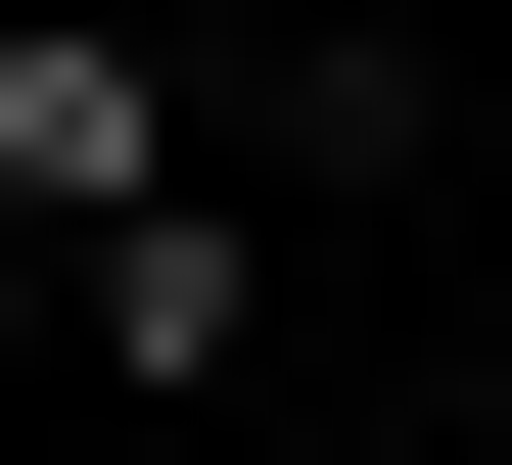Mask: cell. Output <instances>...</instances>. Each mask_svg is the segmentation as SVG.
<instances>
[{
  "mask_svg": "<svg viewBox=\"0 0 512 465\" xmlns=\"http://www.w3.org/2000/svg\"><path fill=\"white\" fill-rule=\"evenodd\" d=\"M0 233H47V279L187 233V47H140V0H0Z\"/></svg>",
  "mask_w": 512,
  "mask_h": 465,
  "instance_id": "1",
  "label": "cell"
}]
</instances>
